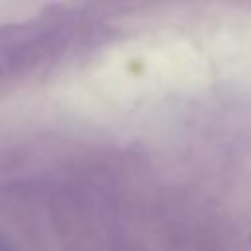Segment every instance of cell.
I'll use <instances>...</instances> for the list:
<instances>
[{
	"label": "cell",
	"instance_id": "1",
	"mask_svg": "<svg viewBox=\"0 0 251 251\" xmlns=\"http://www.w3.org/2000/svg\"><path fill=\"white\" fill-rule=\"evenodd\" d=\"M0 251H16L12 245H10V241L0 233Z\"/></svg>",
	"mask_w": 251,
	"mask_h": 251
}]
</instances>
